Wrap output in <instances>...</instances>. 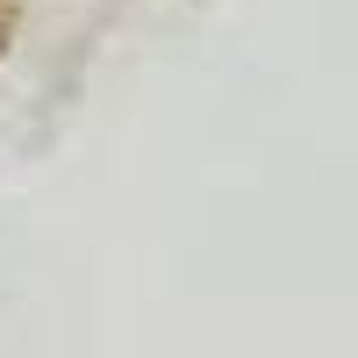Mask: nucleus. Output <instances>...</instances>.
Here are the masks:
<instances>
[{
  "label": "nucleus",
  "instance_id": "nucleus-1",
  "mask_svg": "<svg viewBox=\"0 0 358 358\" xmlns=\"http://www.w3.org/2000/svg\"><path fill=\"white\" fill-rule=\"evenodd\" d=\"M0 43H8V0H0Z\"/></svg>",
  "mask_w": 358,
  "mask_h": 358
}]
</instances>
